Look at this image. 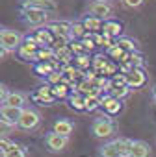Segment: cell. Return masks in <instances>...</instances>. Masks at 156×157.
I'll list each match as a JSON object with an SVG mask.
<instances>
[{
    "label": "cell",
    "instance_id": "24",
    "mask_svg": "<svg viewBox=\"0 0 156 157\" xmlns=\"http://www.w3.org/2000/svg\"><path fill=\"white\" fill-rule=\"evenodd\" d=\"M115 44H119L125 52H128V54H132V52H136V41H132V39H128V37H119L117 41H115Z\"/></svg>",
    "mask_w": 156,
    "mask_h": 157
},
{
    "label": "cell",
    "instance_id": "9",
    "mask_svg": "<svg viewBox=\"0 0 156 157\" xmlns=\"http://www.w3.org/2000/svg\"><path fill=\"white\" fill-rule=\"evenodd\" d=\"M121 32H123V24L119 21H115V19H108V21H104L101 33L104 37H108V39H119Z\"/></svg>",
    "mask_w": 156,
    "mask_h": 157
},
{
    "label": "cell",
    "instance_id": "35",
    "mask_svg": "<svg viewBox=\"0 0 156 157\" xmlns=\"http://www.w3.org/2000/svg\"><path fill=\"white\" fill-rule=\"evenodd\" d=\"M8 54H10V52H8V50H6V48L2 46V44H0V61H2V59H4V57L8 56Z\"/></svg>",
    "mask_w": 156,
    "mask_h": 157
},
{
    "label": "cell",
    "instance_id": "20",
    "mask_svg": "<svg viewBox=\"0 0 156 157\" xmlns=\"http://www.w3.org/2000/svg\"><path fill=\"white\" fill-rule=\"evenodd\" d=\"M113 142H115V146H117V150H119L121 157H130V148H132V142H134L132 139L119 137V139H115Z\"/></svg>",
    "mask_w": 156,
    "mask_h": 157
},
{
    "label": "cell",
    "instance_id": "10",
    "mask_svg": "<svg viewBox=\"0 0 156 157\" xmlns=\"http://www.w3.org/2000/svg\"><path fill=\"white\" fill-rule=\"evenodd\" d=\"M125 76H126V85H128L130 89H139V87H143L145 82H147V76H145V72H143L141 68H134V70H130V72L125 74Z\"/></svg>",
    "mask_w": 156,
    "mask_h": 157
},
{
    "label": "cell",
    "instance_id": "36",
    "mask_svg": "<svg viewBox=\"0 0 156 157\" xmlns=\"http://www.w3.org/2000/svg\"><path fill=\"white\" fill-rule=\"evenodd\" d=\"M4 30H6L4 26H0V39H2V33H4Z\"/></svg>",
    "mask_w": 156,
    "mask_h": 157
},
{
    "label": "cell",
    "instance_id": "26",
    "mask_svg": "<svg viewBox=\"0 0 156 157\" xmlns=\"http://www.w3.org/2000/svg\"><path fill=\"white\" fill-rule=\"evenodd\" d=\"M74 63H76L78 70H84V68H88V67L93 63V59H89L88 54H82V56H76V57H74Z\"/></svg>",
    "mask_w": 156,
    "mask_h": 157
},
{
    "label": "cell",
    "instance_id": "19",
    "mask_svg": "<svg viewBox=\"0 0 156 157\" xmlns=\"http://www.w3.org/2000/svg\"><path fill=\"white\" fill-rule=\"evenodd\" d=\"M88 33H89V32L84 28L82 21H74V22H71V39H72V41H74V39L82 41Z\"/></svg>",
    "mask_w": 156,
    "mask_h": 157
},
{
    "label": "cell",
    "instance_id": "39",
    "mask_svg": "<svg viewBox=\"0 0 156 157\" xmlns=\"http://www.w3.org/2000/svg\"><path fill=\"white\" fill-rule=\"evenodd\" d=\"M106 2H108V0H106Z\"/></svg>",
    "mask_w": 156,
    "mask_h": 157
},
{
    "label": "cell",
    "instance_id": "4",
    "mask_svg": "<svg viewBox=\"0 0 156 157\" xmlns=\"http://www.w3.org/2000/svg\"><path fill=\"white\" fill-rule=\"evenodd\" d=\"M23 41H24V35L23 33H19V32H15V30H10V28H6L4 30V33H2V39H0V44H2L10 54L13 52H17L19 50V46L23 44Z\"/></svg>",
    "mask_w": 156,
    "mask_h": 157
},
{
    "label": "cell",
    "instance_id": "2",
    "mask_svg": "<svg viewBox=\"0 0 156 157\" xmlns=\"http://www.w3.org/2000/svg\"><path fill=\"white\" fill-rule=\"evenodd\" d=\"M50 13L43 10H21V19L30 28H41L48 22Z\"/></svg>",
    "mask_w": 156,
    "mask_h": 157
},
{
    "label": "cell",
    "instance_id": "14",
    "mask_svg": "<svg viewBox=\"0 0 156 157\" xmlns=\"http://www.w3.org/2000/svg\"><path fill=\"white\" fill-rule=\"evenodd\" d=\"M101 107L108 113V117H112V115H117L123 109V104H121V100H117L112 94H108V96L101 98Z\"/></svg>",
    "mask_w": 156,
    "mask_h": 157
},
{
    "label": "cell",
    "instance_id": "31",
    "mask_svg": "<svg viewBox=\"0 0 156 157\" xmlns=\"http://www.w3.org/2000/svg\"><path fill=\"white\" fill-rule=\"evenodd\" d=\"M15 128H17V126H13V124H8L6 120H2V118H0V137H6V135H8V133H11Z\"/></svg>",
    "mask_w": 156,
    "mask_h": 157
},
{
    "label": "cell",
    "instance_id": "15",
    "mask_svg": "<svg viewBox=\"0 0 156 157\" xmlns=\"http://www.w3.org/2000/svg\"><path fill=\"white\" fill-rule=\"evenodd\" d=\"M52 131H54V133H60V135H63V137H69V135L74 131V122L69 120V118H60V120L54 122Z\"/></svg>",
    "mask_w": 156,
    "mask_h": 157
},
{
    "label": "cell",
    "instance_id": "38",
    "mask_svg": "<svg viewBox=\"0 0 156 157\" xmlns=\"http://www.w3.org/2000/svg\"><path fill=\"white\" fill-rule=\"evenodd\" d=\"M0 157H2V153H0Z\"/></svg>",
    "mask_w": 156,
    "mask_h": 157
},
{
    "label": "cell",
    "instance_id": "32",
    "mask_svg": "<svg viewBox=\"0 0 156 157\" xmlns=\"http://www.w3.org/2000/svg\"><path fill=\"white\" fill-rule=\"evenodd\" d=\"M121 2H123L126 8H130V10H138V8H141V6H143L145 0H121Z\"/></svg>",
    "mask_w": 156,
    "mask_h": 157
},
{
    "label": "cell",
    "instance_id": "37",
    "mask_svg": "<svg viewBox=\"0 0 156 157\" xmlns=\"http://www.w3.org/2000/svg\"><path fill=\"white\" fill-rule=\"evenodd\" d=\"M152 98H154V104H156V91H154V96H152Z\"/></svg>",
    "mask_w": 156,
    "mask_h": 157
},
{
    "label": "cell",
    "instance_id": "13",
    "mask_svg": "<svg viewBox=\"0 0 156 157\" xmlns=\"http://www.w3.org/2000/svg\"><path fill=\"white\" fill-rule=\"evenodd\" d=\"M26 100H28V94L26 93H21V91H10V94L6 96L4 104L2 105H11V107H26Z\"/></svg>",
    "mask_w": 156,
    "mask_h": 157
},
{
    "label": "cell",
    "instance_id": "34",
    "mask_svg": "<svg viewBox=\"0 0 156 157\" xmlns=\"http://www.w3.org/2000/svg\"><path fill=\"white\" fill-rule=\"evenodd\" d=\"M10 144H11V140H8L6 137H0V153H4L10 148Z\"/></svg>",
    "mask_w": 156,
    "mask_h": 157
},
{
    "label": "cell",
    "instance_id": "7",
    "mask_svg": "<svg viewBox=\"0 0 156 157\" xmlns=\"http://www.w3.org/2000/svg\"><path fill=\"white\" fill-rule=\"evenodd\" d=\"M23 10H43L48 13H54L58 10L56 0H21Z\"/></svg>",
    "mask_w": 156,
    "mask_h": 157
},
{
    "label": "cell",
    "instance_id": "21",
    "mask_svg": "<svg viewBox=\"0 0 156 157\" xmlns=\"http://www.w3.org/2000/svg\"><path fill=\"white\" fill-rule=\"evenodd\" d=\"M99 155L101 157H121V153H119V150H117V146H115L113 140L112 142H104L99 148Z\"/></svg>",
    "mask_w": 156,
    "mask_h": 157
},
{
    "label": "cell",
    "instance_id": "22",
    "mask_svg": "<svg viewBox=\"0 0 156 157\" xmlns=\"http://www.w3.org/2000/svg\"><path fill=\"white\" fill-rule=\"evenodd\" d=\"M69 104L76 111H86V96H82V94H72L69 98Z\"/></svg>",
    "mask_w": 156,
    "mask_h": 157
},
{
    "label": "cell",
    "instance_id": "6",
    "mask_svg": "<svg viewBox=\"0 0 156 157\" xmlns=\"http://www.w3.org/2000/svg\"><path fill=\"white\" fill-rule=\"evenodd\" d=\"M69 142H71L69 137H63V135L54 133V131H50V133L45 135V144H47V148L50 151H63L69 146Z\"/></svg>",
    "mask_w": 156,
    "mask_h": 157
},
{
    "label": "cell",
    "instance_id": "28",
    "mask_svg": "<svg viewBox=\"0 0 156 157\" xmlns=\"http://www.w3.org/2000/svg\"><path fill=\"white\" fill-rule=\"evenodd\" d=\"M52 94H54V98H65V96L69 94V87H67L65 83L54 85V87H52Z\"/></svg>",
    "mask_w": 156,
    "mask_h": 157
},
{
    "label": "cell",
    "instance_id": "12",
    "mask_svg": "<svg viewBox=\"0 0 156 157\" xmlns=\"http://www.w3.org/2000/svg\"><path fill=\"white\" fill-rule=\"evenodd\" d=\"M32 98L35 100V102H39V104H43V105H52L54 104V94H52V87L50 85H41L34 94H32Z\"/></svg>",
    "mask_w": 156,
    "mask_h": 157
},
{
    "label": "cell",
    "instance_id": "23",
    "mask_svg": "<svg viewBox=\"0 0 156 157\" xmlns=\"http://www.w3.org/2000/svg\"><path fill=\"white\" fill-rule=\"evenodd\" d=\"M110 61H108V57L106 56H102V54H99V56H95L93 57V63H91V67H93V70L95 72H104V68H106V65H108Z\"/></svg>",
    "mask_w": 156,
    "mask_h": 157
},
{
    "label": "cell",
    "instance_id": "8",
    "mask_svg": "<svg viewBox=\"0 0 156 157\" xmlns=\"http://www.w3.org/2000/svg\"><path fill=\"white\" fill-rule=\"evenodd\" d=\"M47 28L54 33L56 39H61V41L71 39V22L69 21H54V22H48Z\"/></svg>",
    "mask_w": 156,
    "mask_h": 157
},
{
    "label": "cell",
    "instance_id": "25",
    "mask_svg": "<svg viewBox=\"0 0 156 157\" xmlns=\"http://www.w3.org/2000/svg\"><path fill=\"white\" fill-rule=\"evenodd\" d=\"M63 80H65V74H63L61 70H60V72H58V70H54V72H50V74L47 76V82H48V85H50V87L60 85Z\"/></svg>",
    "mask_w": 156,
    "mask_h": 157
},
{
    "label": "cell",
    "instance_id": "17",
    "mask_svg": "<svg viewBox=\"0 0 156 157\" xmlns=\"http://www.w3.org/2000/svg\"><path fill=\"white\" fill-rule=\"evenodd\" d=\"M82 24H84V28H86L89 33H101V32H102V24H104V21L99 19V17L88 15V17L82 19Z\"/></svg>",
    "mask_w": 156,
    "mask_h": 157
},
{
    "label": "cell",
    "instance_id": "5",
    "mask_svg": "<svg viewBox=\"0 0 156 157\" xmlns=\"http://www.w3.org/2000/svg\"><path fill=\"white\" fill-rule=\"evenodd\" d=\"M88 11L93 17H99L102 21H108L113 15V6L110 2H106V0H93V2L88 4Z\"/></svg>",
    "mask_w": 156,
    "mask_h": 157
},
{
    "label": "cell",
    "instance_id": "11",
    "mask_svg": "<svg viewBox=\"0 0 156 157\" xmlns=\"http://www.w3.org/2000/svg\"><path fill=\"white\" fill-rule=\"evenodd\" d=\"M21 113L23 109L21 107H11V105H0V118L6 120L8 124H13L17 126L19 118H21Z\"/></svg>",
    "mask_w": 156,
    "mask_h": 157
},
{
    "label": "cell",
    "instance_id": "3",
    "mask_svg": "<svg viewBox=\"0 0 156 157\" xmlns=\"http://www.w3.org/2000/svg\"><path fill=\"white\" fill-rule=\"evenodd\" d=\"M91 133H93V137H97V139H110L113 133H115V124H113V120H112V117H101V118H97L95 122H93V126H91Z\"/></svg>",
    "mask_w": 156,
    "mask_h": 157
},
{
    "label": "cell",
    "instance_id": "16",
    "mask_svg": "<svg viewBox=\"0 0 156 157\" xmlns=\"http://www.w3.org/2000/svg\"><path fill=\"white\" fill-rule=\"evenodd\" d=\"M150 155H152V150L147 142H143V140H134L132 142L130 157H150Z\"/></svg>",
    "mask_w": 156,
    "mask_h": 157
},
{
    "label": "cell",
    "instance_id": "33",
    "mask_svg": "<svg viewBox=\"0 0 156 157\" xmlns=\"http://www.w3.org/2000/svg\"><path fill=\"white\" fill-rule=\"evenodd\" d=\"M8 94H10V89L4 83H0V104H4V100H6Z\"/></svg>",
    "mask_w": 156,
    "mask_h": 157
},
{
    "label": "cell",
    "instance_id": "1",
    "mask_svg": "<svg viewBox=\"0 0 156 157\" xmlns=\"http://www.w3.org/2000/svg\"><path fill=\"white\" fill-rule=\"evenodd\" d=\"M41 126V115L35 107H23V113H21V118L17 122V128L19 129H24V131H34Z\"/></svg>",
    "mask_w": 156,
    "mask_h": 157
},
{
    "label": "cell",
    "instance_id": "29",
    "mask_svg": "<svg viewBox=\"0 0 156 157\" xmlns=\"http://www.w3.org/2000/svg\"><path fill=\"white\" fill-rule=\"evenodd\" d=\"M128 93H130V87H117V89H110V91H108V94H112V96L117 98V100H123Z\"/></svg>",
    "mask_w": 156,
    "mask_h": 157
},
{
    "label": "cell",
    "instance_id": "18",
    "mask_svg": "<svg viewBox=\"0 0 156 157\" xmlns=\"http://www.w3.org/2000/svg\"><path fill=\"white\" fill-rule=\"evenodd\" d=\"M26 155H28V150L23 144H17V142H11L10 148L2 153V157H26Z\"/></svg>",
    "mask_w": 156,
    "mask_h": 157
},
{
    "label": "cell",
    "instance_id": "27",
    "mask_svg": "<svg viewBox=\"0 0 156 157\" xmlns=\"http://www.w3.org/2000/svg\"><path fill=\"white\" fill-rule=\"evenodd\" d=\"M101 107V96H86V111H97Z\"/></svg>",
    "mask_w": 156,
    "mask_h": 157
},
{
    "label": "cell",
    "instance_id": "30",
    "mask_svg": "<svg viewBox=\"0 0 156 157\" xmlns=\"http://www.w3.org/2000/svg\"><path fill=\"white\" fill-rule=\"evenodd\" d=\"M128 61H130V65H132L134 68H141V67H143V56L138 54V52H132V54L128 56Z\"/></svg>",
    "mask_w": 156,
    "mask_h": 157
}]
</instances>
